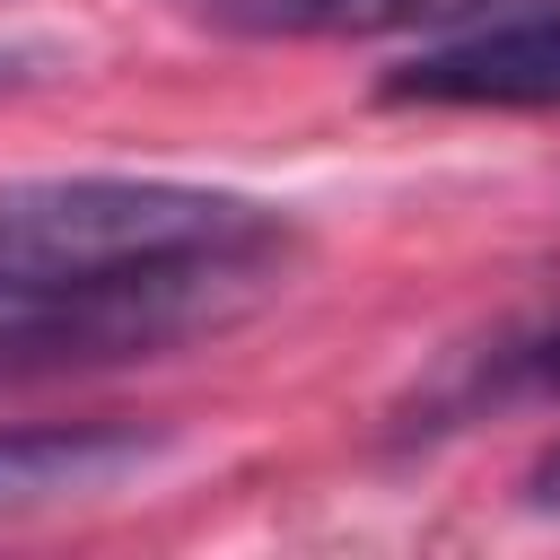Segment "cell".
Masks as SVG:
<instances>
[{
    "mask_svg": "<svg viewBox=\"0 0 560 560\" xmlns=\"http://www.w3.org/2000/svg\"><path fill=\"white\" fill-rule=\"evenodd\" d=\"M280 210L166 184V175H9L0 184V262L44 271H158V262H262Z\"/></svg>",
    "mask_w": 560,
    "mask_h": 560,
    "instance_id": "obj_1",
    "label": "cell"
},
{
    "mask_svg": "<svg viewBox=\"0 0 560 560\" xmlns=\"http://www.w3.org/2000/svg\"><path fill=\"white\" fill-rule=\"evenodd\" d=\"M245 280H254V262H158V271L0 262V385L166 359V350L236 324Z\"/></svg>",
    "mask_w": 560,
    "mask_h": 560,
    "instance_id": "obj_2",
    "label": "cell"
},
{
    "mask_svg": "<svg viewBox=\"0 0 560 560\" xmlns=\"http://www.w3.org/2000/svg\"><path fill=\"white\" fill-rule=\"evenodd\" d=\"M385 105H560V9L429 35L376 79Z\"/></svg>",
    "mask_w": 560,
    "mask_h": 560,
    "instance_id": "obj_3",
    "label": "cell"
},
{
    "mask_svg": "<svg viewBox=\"0 0 560 560\" xmlns=\"http://www.w3.org/2000/svg\"><path fill=\"white\" fill-rule=\"evenodd\" d=\"M158 455H166V429H140V420H35V429H0V516L114 490V481L149 472Z\"/></svg>",
    "mask_w": 560,
    "mask_h": 560,
    "instance_id": "obj_4",
    "label": "cell"
},
{
    "mask_svg": "<svg viewBox=\"0 0 560 560\" xmlns=\"http://www.w3.org/2000/svg\"><path fill=\"white\" fill-rule=\"evenodd\" d=\"M490 394H534V402H560V324H542V332L508 341V350H499V368H490Z\"/></svg>",
    "mask_w": 560,
    "mask_h": 560,
    "instance_id": "obj_5",
    "label": "cell"
},
{
    "mask_svg": "<svg viewBox=\"0 0 560 560\" xmlns=\"http://www.w3.org/2000/svg\"><path fill=\"white\" fill-rule=\"evenodd\" d=\"M525 508H542V516H560V446H542V455L525 464Z\"/></svg>",
    "mask_w": 560,
    "mask_h": 560,
    "instance_id": "obj_6",
    "label": "cell"
},
{
    "mask_svg": "<svg viewBox=\"0 0 560 560\" xmlns=\"http://www.w3.org/2000/svg\"><path fill=\"white\" fill-rule=\"evenodd\" d=\"M219 9H228V0H219Z\"/></svg>",
    "mask_w": 560,
    "mask_h": 560,
    "instance_id": "obj_7",
    "label": "cell"
}]
</instances>
